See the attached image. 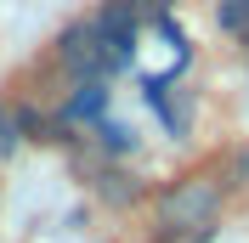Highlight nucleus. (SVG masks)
<instances>
[{"mask_svg": "<svg viewBox=\"0 0 249 243\" xmlns=\"http://www.w3.org/2000/svg\"><path fill=\"white\" fill-rule=\"evenodd\" d=\"M215 215H221V187L210 175H187L159 192V238H210Z\"/></svg>", "mask_w": 249, "mask_h": 243, "instance_id": "1", "label": "nucleus"}, {"mask_svg": "<svg viewBox=\"0 0 249 243\" xmlns=\"http://www.w3.org/2000/svg\"><path fill=\"white\" fill-rule=\"evenodd\" d=\"M57 62L79 79V85H102V74H113V68H119V57L108 51V40H102V29H96V17H91V23L62 29V40H57Z\"/></svg>", "mask_w": 249, "mask_h": 243, "instance_id": "2", "label": "nucleus"}, {"mask_svg": "<svg viewBox=\"0 0 249 243\" xmlns=\"http://www.w3.org/2000/svg\"><path fill=\"white\" fill-rule=\"evenodd\" d=\"M102 107H108V91L102 85H79V96L68 102V119H96Z\"/></svg>", "mask_w": 249, "mask_h": 243, "instance_id": "3", "label": "nucleus"}, {"mask_svg": "<svg viewBox=\"0 0 249 243\" xmlns=\"http://www.w3.org/2000/svg\"><path fill=\"white\" fill-rule=\"evenodd\" d=\"M221 29L227 34H249V0H221Z\"/></svg>", "mask_w": 249, "mask_h": 243, "instance_id": "4", "label": "nucleus"}, {"mask_svg": "<svg viewBox=\"0 0 249 243\" xmlns=\"http://www.w3.org/2000/svg\"><path fill=\"white\" fill-rule=\"evenodd\" d=\"M12 147H17V119L0 107V153H12Z\"/></svg>", "mask_w": 249, "mask_h": 243, "instance_id": "5", "label": "nucleus"}]
</instances>
